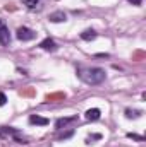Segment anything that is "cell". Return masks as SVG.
I'll return each mask as SVG.
<instances>
[{"instance_id":"obj_1","label":"cell","mask_w":146,"mask_h":147,"mask_svg":"<svg viewBox=\"0 0 146 147\" xmlns=\"http://www.w3.org/2000/svg\"><path fill=\"white\" fill-rule=\"evenodd\" d=\"M77 75H79V79H81L84 84H88V86H98V84H102V82L105 80V77H107L105 70L100 69V67L79 69V70H77Z\"/></svg>"},{"instance_id":"obj_2","label":"cell","mask_w":146,"mask_h":147,"mask_svg":"<svg viewBox=\"0 0 146 147\" xmlns=\"http://www.w3.org/2000/svg\"><path fill=\"white\" fill-rule=\"evenodd\" d=\"M2 134L7 135V137H10V139H14L17 144H28V140L24 137H21V134L16 128H12V127H2Z\"/></svg>"},{"instance_id":"obj_3","label":"cell","mask_w":146,"mask_h":147,"mask_svg":"<svg viewBox=\"0 0 146 147\" xmlns=\"http://www.w3.org/2000/svg\"><path fill=\"white\" fill-rule=\"evenodd\" d=\"M16 36H17L19 41H31V39H35V38H36V33H35L33 29H29V28L23 26V28H19V29H17Z\"/></svg>"},{"instance_id":"obj_4","label":"cell","mask_w":146,"mask_h":147,"mask_svg":"<svg viewBox=\"0 0 146 147\" xmlns=\"http://www.w3.org/2000/svg\"><path fill=\"white\" fill-rule=\"evenodd\" d=\"M10 43V33H9V28L5 26V22L0 19V45L2 46H9Z\"/></svg>"},{"instance_id":"obj_5","label":"cell","mask_w":146,"mask_h":147,"mask_svg":"<svg viewBox=\"0 0 146 147\" xmlns=\"http://www.w3.org/2000/svg\"><path fill=\"white\" fill-rule=\"evenodd\" d=\"M48 21L50 22H65L67 21V16H65L64 10H55V12H52L48 16Z\"/></svg>"},{"instance_id":"obj_6","label":"cell","mask_w":146,"mask_h":147,"mask_svg":"<svg viewBox=\"0 0 146 147\" xmlns=\"http://www.w3.org/2000/svg\"><path fill=\"white\" fill-rule=\"evenodd\" d=\"M40 48H41V50H45V51H55L59 46H57V43H55L52 38H45V39L40 43Z\"/></svg>"},{"instance_id":"obj_7","label":"cell","mask_w":146,"mask_h":147,"mask_svg":"<svg viewBox=\"0 0 146 147\" xmlns=\"http://www.w3.org/2000/svg\"><path fill=\"white\" fill-rule=\"evenodd\" d=\"M77 120V116L74 115V116H67V118H59L57 121H55V128L57 130H62L64 127H67L69 123H72V121H76Z\"/></svg>"},{"instance_id":"obj_8","label":"cell","mask_w":146,"mask_h":147,"mask_svg":"<svg viewBox=\"0 0 146 147\" xmlns=\"http://www.w3.org/2000/svg\"><path fill=\"white\" fill-rule=\"evenodd\" d=\"M29 123L31 125H40V127H46L50 123L48 118H43V116H38V115H31L29 116Z\"/></svg>"},{"instance_id":"obj_9","label":"cell","mask_w":146,"mask_h":147,"mask_svg":"<svg viewBox=\"0 0 146 147\" xmlns=\"http://www.w3.org/2000/svg\"><path fill=\"white\" fill-rule=\"evenodd\" d=\"M84 116H86L88 121H96V120H100L102 111L98 110V108H91V110H88L86 113H84Z\"/></svg>"},{"instance_id":"obj_10","label":"cell","mask_w":146,"mask_h":147,"mask_svg":"<svg viewBox=\"0 0 146 147\" xmlns=\"http://www.w3.org/2000/svg\"><path fill=\"white\" fill-rule=\"evenodd\" d=\"M96 36H98V34H96L95 29H86V31L81 33V39H83V41H93Z\"/></svg>"},{"instance_id":"obj_11","label":"cell","mask_w":146,"mask_h":147,"mask_svg":"<svg viewBox=\"0 0 146 147\" xmlns=\"http://www.w3.org/2000/svg\"><path fill=\"white\" fill-rule=\"evenodd\" d=\"M141 115H143V111L141 110H131V108L126 110V116H127L129 120H132V118H139Z\"/></svg>"},{"instance_id":"obj_12","label":"cell","mask_w":146,"mask_h":147,"mask_svg":"<svg viewBox=\"0 0 146 147\" xmlns=\"http://www.w3.org/2000/svg\"><path fill=\"white\" fill-rule=\"evenodd\" d=\"M23 3H24L29 10H36V9H40V2H38V0H23Z\"/></svg>"},{"instance_id":"obj_13","label":"cell","mask_w":146,"mask_h":147,"mask_svg":"<svg viewBox=\"0 0 146 147\" xmlns=\"http://www.w3.org/2000/svg\"><path fill=\"white\" fill-rule=\"evenodd\" d=\"M127 139H132V140H138V142H145V137L143 135H136V134H127Z\"/></svg>"},{"instance_id":"obj_14","label":"cell","mask_w":146,"mask_h":147,"mask_svg":"<svg viewBox=\"0 0 146 147\" xmlns=\"http://www.w3.org/2000/svg\"><path fill=\"white\" fill-rule=\"evenodd\" d=\"M100 139H102L100 134H93V135H89V137L86 139V144H93V140H100Z\"/></svg>"},{"instance_id":"obj_15","label":"cell","mask_w":146,"mask_h":147,"mask_svg":"<svg viewBox=\"0 0 146 147\" xmlns=\"http://www.w3.org/2000/svg\"><path fill=\"white\" fill-rule=\"evenodd\" d=\"M7 103V98H5V94L3 92H0V106H3Z\"/></svg>"},{"instance_id":"obj_16","label":"cell","mask_w":146,"mask_h":147,"mask_svg":"<svg viewBox=\"0 0 146 147\" xmlns=\"http://www.w3.org/2000/svg\"><path fill=\"white\" fill-rule=\"evenodd\" d=\"M129 3H132V5H141L143 0H129Z\"/></svg>"}]
</instances>
